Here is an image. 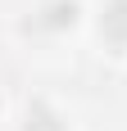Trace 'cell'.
<instances>
[{
    "label": "cell",
    "mask_w": 127,
    "mask_h": 131,
    "mask_svg": "<svg viewBox=\"0 0 127 131\" xmlns=\"http://www.w3.org/2000/svg\"><path fill=\"white\" fill-rule=\"evenodd\" d=\"M104 36L109 41H127V0H118L114 14H104Z\"/></svg>",
    "instance_id": "1"
}]
</instances>
